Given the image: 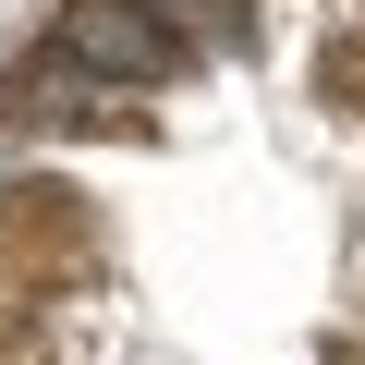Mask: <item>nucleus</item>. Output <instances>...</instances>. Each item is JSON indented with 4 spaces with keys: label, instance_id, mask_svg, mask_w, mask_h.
I'll list each match as a JSON object with an SVG mask.
<instances>
[{
    "label": "nucleus",
    "instance_id": "obj_2",
    "mask_svg": "<svg viewBox=\"0 0 365 365\" xmlns=\"http://www.w3.org/2000/svg\"><path fill=\"white\" fill-rule=\"evenodd\" d=\"M158 13H182V25L220 37V49H244V37H256V0H158Z\"/></svg>",
    "mask_w": 365,
    "mask_h": 365
},
{
    "label": "nucleus",
    "instance_id": "obj_1",
    "mask_svg": "<svg viewBox=\"0 0 365 365\" xmlns=\"http://www.w3.org/2000/svg\"><path fill=\"white\" fill-rule=\"evenodd\" d=\"M73 73H98V86H158V73H182V25L158 13V0H61V37H49Z\"/></svg>",
    "mask_w": 365,
    "mask_h": 365
}]
</instances>
